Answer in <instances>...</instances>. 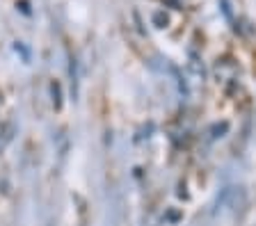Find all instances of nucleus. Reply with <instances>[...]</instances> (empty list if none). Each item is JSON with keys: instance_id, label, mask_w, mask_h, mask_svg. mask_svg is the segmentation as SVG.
<instances>
[{"instance_id": "nucleus-1", "label": "nucleus", "mask_w": 256, "mask_h": 226, "mask_svg": "<svg viewBox=\"0 0 256 226\" xmlns=\"http://www.w3.org/2000/svg\"><path fill=\"white\" fill-rule=\"evenodd\" d=\"M154 21H156V23H158V27L167 25V16H162V14H156V16H154Z\"/></svg>"}]
</instances>
